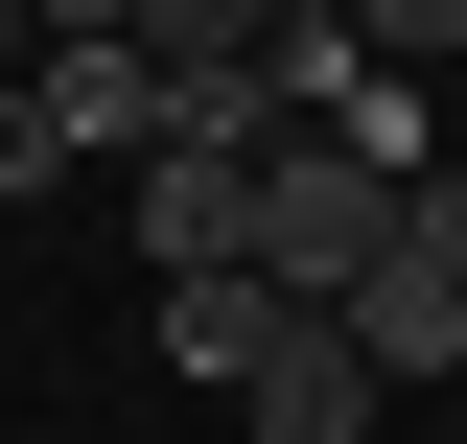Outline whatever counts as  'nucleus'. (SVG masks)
I'll return each instance as SVG.
<instances>
[{
	"label": "nucleus",
	"instance_id": "6e6552de",
	"mask_svg": "<svg viewBox=\"0 0 467 444\" xmlns=\"http://www.w3.org/2000/svg\"><path fill=\"white\" fill-rule=\"evenodd\" d=\"M374 444H467V421H374Z\"/></svg>",
	"mask_w": 467,
	"mask_h": 444
},
{
	"label": "nucleus",
	"instance_id": "20e7f679",
	"mask_svg": "<svg viewBox=\"0 0 467 444\" xmlns=\"http://www.w3.org/2000/svg\"><path fill=\"white\" fill-rule=\"evenodd\" d=\"M234 234H257V141H140V280L234 258Z\"/></svg>",
	"mask_w": 467,
	"mask_h": 444
},
{
	"label": "nucleus",
	"instance_id": "f03ea898",
	"mask_svg": "<svg viewBox=\"0 0 467 444\" xmlns=\"http://www.w3.org/2000/svg\"><path fill=\"white\" fill-rule=\"evenodd\" d=\"M234 421H257V444H374V421H398V375H374L327 304H281V328L234 351Z\"/></svg>",
	"mask_w": 467,
	"mask_h": 444
},
{
	"label": "nucleus",
	"instance_id": "0eeeda50",
	"mask_svg": "<svg viewBox=\"0 0 467 444\" xmlns=\"http://www.w3.org/2000/svg\"><path fill=\"white\" fill-rule=\"evenodd\" d=\"M420 211H444V258H467V164H420Z\"/></svg>",
	"mask_w": 467,
	"mask_h": 444
},
{
	"label": "nucleus",
	"instance_id": "39448f33",
	"mask_svg": "<svg viewBox=\"0 0 467 444\" xmlns=\"http://www.w3.org/2000/svg\"><path fill=\"white\" fill-rule=\"evenodd\" d=\"M350 48L374 70H467V0H350Z\"/></svg>",
	"mask_w": 467,
	"mask_h": 444
},
{
	"label": "nucleus",
	"instance_id": "1a4fd4ad",
	"mask_svg": "<svg viewBox=\"0 0 467 444\" xmlns=\"http://www.w3.org/2000/svg\"><path fill=\"white\" fill-rule=\"evenodd\" d=\"M0 70H24V0H0Z\"/></svg>",
	"mask_w": 467,
	"mask_h": 444
},
{
	"label": "nucleus",
	"instance_id": "7ed1b4c3",
	"mask_svg": "<svg viewBox=\"0 0 467 444\" xmlns=\"http://www.w3.org/2000/svg\"><path fill=\"white\" fill-rule=\"evenodd\" d=\"M257 328H281V280H257V258H164V280H140V351L211 375V397H234V351H257Z\"/></svg>",
	"mask_w": 467,
	"mask_h": 444
},
{
	"label": "nucleus",
	"instance_id": "f257e3e1",
	"mask_svg": "<svg viewBox=\"0 0 467 444\" xmlns=\"http://www.w3.org/2000/svg\"><path fill=\"white\" fill-rule=\"evenodd\" d=\"M374 234H398V164H350V141H257V234H234V258L281 280V304H350Z\"/></svg>",
	"mask_w": 467,
	"mask_h": 444
},
{
	"label": "nucleus",
	"instance_id": "423d86ee",
	"mask_svg": "<svg viewBox=\"0 0 467 444\" xmlns=\"http://www.w3.org/2000/svg\"><path fill=\"white\" fill-rule=\"evenodd\" d=\"M24 24H117V48H140V0H24Z\"/></svg>",
	"mask_w": 467,
	"mask_h": 444
}]
</instances>
